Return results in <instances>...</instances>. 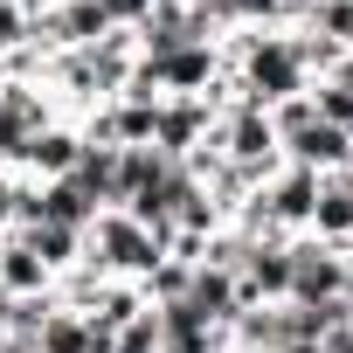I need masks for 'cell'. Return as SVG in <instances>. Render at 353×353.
Returning <instances> with one entry per match:
<instances>
[{"mask_svg": "<svg viewBox=\"0 0 353 353\" xmlns=\"http://www.w3.org/2000/svg\"><path fill=\"white\" fill-rule=\"evenodd\" d=\"M0 353H42L35 339H0Z\"/></svg>", "mask_w": 353, "mask_h": 353, "instance_id": "obj_27", "label": "cell"}, {"mask_svg": "<svg viewBox=\"0 0 353 353\" xmlns=\"http://www.w3.org/2000/svg\"><path fill=\"white\" fill-rule=\"evenodd\" d=\"M284 8H305V0H284Z\"/></svg>", "mask_w": 353, "mask_h": 353, "instance_id": "obj_28", "label": "cell"}, {"mask_svg": "<svg viewBox=\"0 0 353 353\" xmlns=\"http://www.w3.org/2000/svg\"><path fill=\"white\" fill-rule=\"evenodd\" d=\"M332 83H346V90H353V49L339 56V70H332Z\"/></svg>", "mask_w": 353, "mask_h": 353, "instance_id": "obj_26", "label": "cell"}, {"mask_svg": "<svg viewBox=\"0 0 353 353\" xmlns=\"http://www.w3.org/2000/svg\"><path fill=\"white\" fill-rule=\"evenodd\" d=\"M42 222H56V229H90V222H97V201H90L77 181H42Z\"/></svg>", "mask_w": 353, "mask_h": 353, "instance_id": "obj_15", "label": "cell"}, {"mask_svg": "<svg viewBox=\"0 0 353 353\" xmlns=\"http://www.w3.org/2000/svg\"><path fill=\"white\" fill-rule=\"evenodd\" d=\"M305 236H319V243H353V194H346V173H325V181H319V201H312Z\"/></svg>", "mask_w": 353, "mask_h": 353, "instance_id": "obj_13", "label": "cell"}, {"mask_svg": "<svg viewBox=\"0 0 353 353\" xmlns=\"http://www.w3.org/2000/svg\"><path fill=\"white\" fill-rule=\"evenodd\" d=\"M291 28H312V35H325V42L353 49V0H305Z\"/></svg>", "mask_w": 353, "mask_h": 353, "instance_id": "obj_18", "label": "cell"}, {"mask_svg": "<svg viewBox=\"0 0 353 353\" xmlns=\"http://www.w3.org/2000/svg\"><path fill=\"white\" fill-rule=\"evenodd\" d=\"M145 70H152L159 97H201L229 63H222V42H188V49H173V56H159V63H145Z\"/></svg>", "mask_w": 353, "mask_h": 353, "instance_id": "obj_6", "label": "cell"}, {"mask_svg": "<svg viewBox=\"0 0 353 353\" xmlns=\"http://www.w3.org/2000/svg\"><path fill=\"white\" fill-rule=\"evenodd\" d=\"M312 118H319V111H312V90H305V97H291V104H277V111H270V125H277V145H284L291 132H305Z\"/></svg>", "mask_w": 353, "mask_h": 353, "instance_id": "obj_22", "label": "cell"}, {"mask_svg": "<svg viewBox=\"0 0 353 353\" xmlns=\"http://www.w3.org/2000/svg\"><path fill=\"white\" fill-rule=\"evenodd\" d=\"M97 8H104V21H111V28H139L152 0H97Z\"/></svg>", "mask_w": 353, "mask_h": 353, "instance_id": "obj_24", "label": "cell"}, {"mask_svg": "<svg viewBox=\"0 0 353 353\" xmlns=\"http://www.w3.org/2000/svg\"><path fill=\"white\" fill-rule=\"evenodd\" d=\"M159 256H166V250H159L125 208H97V222L83 229V263H97L104 277H132V284H139Z\"/></svg>", "mask_w": 353, "mask_h": 353, "instance_id": "obj_1", "label": "cell"}, {"mask_svg": "<svg viewBox=\"0 0 353 353\" xmlns=\"http://www.w3.org/2000/svg\"><path fill=\"white\" fill-rule=\"evenodd\" d=\"M139 312H145V291H139L132 277H104V291H97V305H90L83 319H90V325H104V332H125Z\"/></svg>", "mask_w": 353, "mask_h": 353, "instance_id": "obj_14", "label": "cell"}, {"mask_svg": "<svg viewBox=\"0 0 353 353\" xmlns=\"http://www.w3.org/2000/svg\"><path fill=\"white\" fill-rule=\"evenodd\" d=\"M70 181L97 201V208H111V181H118V145H83L77 152V166H70Z\"/></svg>", "mask_w": 353, "mask_h": 353, "instance_id": "obj_17", "label": "cell"}, {"mask_svg": "<svg viewBox=\"0 0 353 353\" xmlns=\"http://www.w3.org/2000/svg\"><path fill=\"white\" fill-rule=\"evenodd\" d=\"M0 8H8V0H0Z\"/></svg>", "mask_w": 353, "mask_h": 353, "instance_id": "obj_29", "label": "cell"}, {"mask_svg": "<svg viewBox=\"0 0 353 353\" xmlns=\"http://www.w3.org/2000/svg\"><path fill=\"white\" fill-rule=\"evenodd\" d=\"M208 132H215V111H208L201 97H166V104H159V132H152V145H159L166 159H188Z\"/></svg>", "mask_w": 353, "mask_h": 353, "instance_id": "obj_8", "label": "cell"}, {"mask_svg": "<svg viewBox=\"0 0 353 353\" xmlns=\"http://www.w3.org/2000/svg\"><path fill=\"white\" fill-rule=\"evenodd\" d=\"M28 236V250L42 256V270L49 277H63L70 263H83V229H56V222H35V229H21Z\"/></svg>", "mask_w": 353, "mask_h": 353, "instance_id": "obj_16", "label": "cell"}, {"mask_svg": "<svg viewBox=\"0 0 353 353\" xmlns=\"http://www.w3.org/2000/svg\"><path fill=\"white\" fill-rule=\"evenodd\" d=\"M263 215H270V229H284V236H305V222H312V201H319V173L312 166H277L270 181H263Z\"/></svg>", "mask_w": 353, "mask_h": 353, "instance_id": "obj_4", "label": "cell"}, {"mask_svg": "<svg viewBox=\"0 0 353 353\" xmlns=\"http://www.w3.org/2000/svg\"><path fill=\"white\" fill-rule=\"evenodd\" d=\"M56 277L42 270V256L28 250V236L21 229H8V236H0V291H8V298H42Z\"/></svg>", "mask_w": 353, "mask_h": 353, "instance_id": "obj_11", "label": "cell"}, {"mask_svg": "<svg viewBox=\"0 0 353 353\" xmlns=\"http://www.w3.org/2000/svg\"><path fill=\"white\" fill-rule=\"evenodd\" d=\"M215 139H222V159H236V166H256V173H277V166H284L277 125H270V111H256L250 97H236V104L215 118Z\"/></svg>", "mask_w": 353, "mask_h": 353, "instance_id": "obj_2", "label": "cell"}, {"mask_svg": "<svg viewBox=\"0 0 353 353\" xmlns=\"http://www.w3.org/2000/svg\"><path fill=\"white\" fill-rule=\"evenodd\" d=\"M28 35H35L42 49H97V42L111 35V21H104L97 0H56L49 14L28 21Z\"/></svg>", "mask_w": 353, "mask_h": 353, "instance_id": "obj_5", "label": "cell"}, {"mask_svg": "<svg viewBox=\"0 0 353 353\" xmlns=\"http://www.w3.org/2000/svg\"><path fill=\"white\" fill-rule=\"evenodd\" d=\"M319 353H353V325H339V332H325V339H319Z\"/></svg>", "mask_w": 353, "mask_h": 353, "instance_id": "obj_25", "label": "cell"}, {"mask_svg": "<svg viewBox=\"0 0 353 353\" xmlns=\"http://www.w3.org/2000/svg\"><path fill=\"white\" fill-rule=\"evenodd\" d=\"M35 346H42V353H90V319H83V312H63V305H56V312L42 319Z\"/></svg>", "mask_w": 353, "mask_h": 353, "instance_id": "obj_19", "label": "cell"}, {"mask_svg": "<svg viewBox=\"0 0 353 353\" xmlns=\"http://www.w3.org/2000/svg\"><path fill=\"white\" fill-rule=\"evenodd\" d=\"M312 111H319V125H332V132H346L353 139V90L346 83H312Z\"/></svg>", "mask_w": 353, "mask_h": 353, "instance_id": "obj_21", "label": "cell"}, {"mask_svg": "<svg viewBox=\"0 0 353 353\" xmlns=\"http://www.w3.org/2000/svg\"><path fill=\"white\" fill-rule=\"evenodd\" d=\"M284 159H291V166H312L319 181H325V173H346V166H353V139L312 118L305 132H291V139H284Z\"/></svg>", "mask_w": 353, "mask_h": 353, "instance_id": "obj_10", "label": "cell"}, {"mask_svg": "<svg viewBox=\"0 0 353 353\" xmlns=\"http://www.w3.org/2000/svg\"><path fill=\"white\" fill-rule=\"evenodd\" d=\"M21 42H35V35H28V14H21L14 0H8V8H0V56H14Z\"/></svg>", "mask_w": 353, "mask_h": 353, "instance_id": "obj_23", "label": "cell"}, {"mask_svg": "<svg viewBox=\"0 0 353 353\" xmlns=\"http://www.w3.org/2000/svg\"><path fill=\"white\" fill-rule=\"evenodd\" d=\"M346 298V263L319 236H291V305H339Z\"/></svg>", "mask_w": 353, "mask_h": 353, "instance_id": "obj_3", "label": "cell"}, {"mask_svg": "<svg viewBox=\"0 0 353 353\" xmlns=\"http://www.w3.org/2000/svg\"><path fill=\"white\" fill-rule=\"evenodd\" d=\"M236 291H243V305H291V243H256Z\"/></svg>", "mask_w": 353, "mask_h": 353, "instance_id": "obj_7", "label": "cell"}, {"mask_svg": "<svg viewBox=\"0 0 353 353\" xmlns=\"http://www.w3.org/2000/svg\"><path fill=\"white\" fill-rule=\"evenodd\" d=\"M77 152H83V132H77L70 118H56V125H42V132L28 139V152H21V173H28V181H70Z\"/></svg>", "mask_w": 353, "mask_h": 353, "instance_id": "obj_9", "label": "cell"}, {"mask_svg": "<svg viewBox=\"0 0 353 353\" xmlns=\"http://www.w3.org/2000/svg\"><path fill=\"white\" fill-rule=\"evenodd\" d=\"M188 305H194L215 332H229V325H236V312H243V291H236V277H229V270H201V263H194V277H188Z\"/></svg>", "mask_w": 353, "mask_h": 353, "instance_id": "obj_12", "label": "cell"}, {"mask_svg": "<svg viewBox=\"0 0 353 353\" xmlns=\"http://www.w3.org/2000/svg\"><path fill=\"white\" fill-rule=\"evenodd\" d=\"M188 277H194V263H181V256H159V263L139 277V291H145V305H173V298H188Z\"/></svg>", "mask_w": 353, "mask_h": 353, "instance_id": "obj_20", "label": "cell"}]
</instances>
